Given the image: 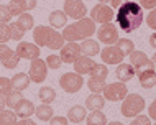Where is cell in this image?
Masks as SVG:
<instances>
[{"mask_svg": "<svg viewBox=\"0 0 156 125\" xmlns=\"http://www.w3.org/2000/svg\"><path fill=\"white\" fill-rule=\"evenodd\" d=\"M117 23L125 33H132L140 28L143 23V10L136 2H125L122 3L117 13Z\"/></svg>", "mask_w": 156, "mask_h": 125, "instance_id": "6da1fadb", "label": "cell"}, {"mask_svg": "<svg viewBox=\"0 0 156 125\" xmlns=\"http://www.w3.org/2000/svg\"><path fill=\"white\" fill-rule=\"evenodd\" d=\"M97 30L95 28V23L92 22L89 16H86V18L82 20H77V22L67 25L64 27V30H62L61 36L64 38V41H69V43H76V41H84V40H89L92 35H94V31Z\"/></svg>", "mask_w": 156, "mask_h": 125, "instance_id": "7a4b0ae2", "label": "cell"}, {"mask_svg": "<svg viewBox=\"0 0 156 125\" xmlns=\"http://www.w3.org/2000/svg\"><path fill=\"white\" fill-rule=\"evenodd\" d=\"M33 40L38 48H49V49H61L64 46V38L61 33H58L51 27H44L40 25L33 30Z\"/></svg>", "mask_w": 156, "mask_h": 125, "instance_id": "3957f363", "label": "cell"}, {"mask_svg": "<svg viewBox=\"0 0 156 125\" xmlns=\"http://www.w3.org/2000/svg\"><path fill=\"white\" fill-rule=\"evenodd\" d=\"M90 77L87 81V87L90 89L92 94H100L104 91V87L107 86L105 81H107V76H108V69L105 64H95L90 71Z\"/></svg>", "mask_w": 156, "mask_h": 125, "instance_id": "277c9868", "label": "cell"}, {"mask_svg": "<svg viewBox=\"0 0 156 125\" xmlns=\"http://www.w3.org/2000/svg\"><path fill=\"white\" fill-rule=\"evenodd\" d=\"M145 109V99L140 94H126L122 104V115L123 117H136Z\"/></svg>", "mask_w": 156, "mask_h": 125, "instance_id": "5b68a950", "label": "cell"}, {"mask_svg": "<svg viewBox=\"0 0 156 125\" xmlns=\"http://www.w3.org/2000/svg\"><path fill=\"white\" fill-rule=\"evenodd\" d=\"M113 10L107 5L105 2H99L97 5H94V8L90 10V16L89 18L92 20L94 23H100V25H105V23H110L112 18H113Z\"/></svg>", "mask_w": 156, "mask_h": 125, "instance_id": "8992f818", "label": "cell"}, {"mask_svg": "<svg viewBox=\"0 0 156 125\" xmlns=\"http://www.w3.org/2000/svg\"><path fill=\"white\" fill-rule=\"evenodd\" d=\"M59 86L62 87V91H66V92L76 94L82 89L84 79H82V76H79V74H76V73H66L59 77Z\"/></svg>", "mask_w": 156, "mask_h": 125, "instance_id": "52a82bcc", "label": "cell"}, {"mask_svg": "<svg viewBox=\"0 0 156 125\" xmlns=\"http://www.w3.org/2000/svg\"><path fill=\"white\" fill-rule=\"evenodd\" d=\"M62 7H64V10H62L64 15L69 16V18H74L76 22L86 18L87 8H86V3L81 2V0H66L62 3Z\"/></svg>", "mask_w": 156, "mask_h": 125, "instance_id": "ba28073f", "label": "cell"}, {"mask_svg": "<svg viewBox=\"0 0 156 125\" xmlns=\"http://www.w3.org/2000/svg\"><path fill=\"white\" fill-rule=\"evenodd\" d=\"M126 94H128V89H126L123 82H112V84L105 86L102 91V97L110 102L122 101V99L126 97Z\"/></svg>", "mask_w": 156, "mask_h": 125, "instance_id": "9c48e42d", "label": "cell"}, {"mask_svg": "<svg viewBox=\"0 0 156 125\" xmlns=\"http://www.w3.org/2000/svg\"><path fill=\"white\" fill-rule=\"evenodd\" d=\"M97 31V38L99 41L105 43L107 46H113V43L119 41V31H117V27L113 23H105V25H100Z\"/></svg>", "mask_w": 156, "mask_h": 125, "instance_id": "30bf717a", "label": "cell"}, {"mask_svg": "<svg viewBox=\"0 0 156 125\" xmlns=\"http://www.w3.org/2000/svg\"><path fill=\"white\" fill-rule=\"evenodd\" d=\"M48 76V66H46V62L43 59H35L31 61V66H30V73H28V77H30L31 82H38V84H41V82L46 79Z\"/></svg>", "mask_w": 156, "mask_h": 125, "instance_id": "8fae6325", "label": "cell"}, {"mask_svg": "<svg viewBox=\"0 0 156 125\" xmlns=\"http://www.w3.org/2000/svg\"><path fill=\"white\" fill-rule=\"evenodd\" d=\"M59 59L61 62H66V64H74L76 61L81 58V49H79L77 43H67L61 48L59 51Z\"/></svg>", "mask_w": 156, "mask_h": 125, "instance_id": "7c38bea8", "label": "cell"}, {"mask_svg": "<svg viewBox=\"0 0 156 125\" xmlns=\"http://www.w3.org/2000/svg\"><path fill=\"white\" fill-rule=\"evenodd\" d=\"M128 58H130V66L135 69V74L140 73L143 69H146V68H154V64H151L150 58L143 51H136V49H135L133 53L128 55Z\"/></svg>", "mask_w": 156, "mask_h": 125, "instance_id": "4fadbf2b", "label": "cell"}, {"mask_svg": "<svg viewBox=\"0 0 156 125\" xmlns=\"http://www.w3.org/2000/svg\"><path fill=\"white\" fill-rule=\"evenodd\" d=\"M16 56L20 58V59H31L35 61L40 58V48L36 46L35 43H18V46H16Z\"/></svg>", "mask_w": 156, "mask_h": 125, "instance_id": "5bb4252c", "label": "cell"}, {"mask_svg": "<svg viewBox=\"0 0 156 125\" xmlns=\"http://www.w3.org/2000/svg\"><path fill=\"white\" fill-rule=\"evenodd\" d=\"M35 0H30V2H27V0H12V2H8V12H10L12 16H20L22 13H27L28 10H31V8L36 7Z\"/></svg>", "mask_w": 156, "mask_h": 125, "instance_id": "9a60e30c", "label": "cell"}, {"mask_svg": "<svg viewBox=\"0 0 156 125\" xmlns=\"http://www.w3.org/2000/svg\"><path fill=\"white\" fill-rule=\"evenodd\" d=\"M0 61L7 69H15L18 66L20 58L16 56V53L7 45H0Z\"/></svg>", "mask_w": 156, "mask_h": 125, "instance_id": "2e32d148", "label": "cell"}, {"mask_svg": "<svg viewBox=\"0 0 156 125\" xmlns=\"http://www.w3.org/2000/svg\"><path fill=\"white\" fill-rule=\"evenodd\" d=\"M100 58H102V61L105 64H120L125 56H123V53L113 45V46H105L102 51H100Z\"/></svg>", "mask_w": 156, "mask_h": 125, "instance_id": "e0dca14e", "label": "cell"}, {"mask_svg": "<svg viewBox=\"0 0 156 125\" xmlns=\"http://www.w3.org/2000/svg\"><path fill=\"white\" fill-rule=\"evenodd\" d=\"M13 114L20 119H30L31 115L35 114V104L23 97L22 101L13 107Z\"/></svg>", "mask_w": 156, "mask_h": 125, "instance_id": "ac0fdd59", "label": "cell"}, {"mask_svg": "<svg viewBox=\"0 0 156 125\" xmlns=\"http://www.w3.org/2000/svg\"><path fill=\"white\" fill-rule=\"evenodd\" d=\"M97 64V62L92 59V58H87V56H81L77 61L74 62V73L79 74V76H84V74H89L92 68Z\"/></svg>", "mask_w": 156, "mask_h": 125, "instance_id": "d6986e66", "label": "cell"}, {"mask_svg": "<svg viewBox=\"0 0 156 125\" xmlns=\"http://www.w3.org/2000/svg\"><path fill=\"white\" fill-rule=\"evenodd\" d=\"M136 74H138V77H140V84H141L143 89H151V87H154V84H156L154 68H146V69H143Z\"/></svg>", "mask_w": 156, "mask_h": 125, "instance_id": "ffe728a7", "label": "cell"}, {"mask_svg": "<svg viewBox=\"0 0 156 125\" xmlns=\"http://www.w3.org/2000/svg\"><path fill=\"white\" fill-rule=\"evenodd\" d=\"M10 82H12V89L16 91V92H22V91L28 89V86L31 84V81H30V77H28L27 73H16L15 76L10 79Z\"/></svg>", "mask_w": 156, "mask_h": 125, "instance_id": "44dd1931", "label": "cell"}, {"mask_svg": "<svg viewBox=\"0 0 156 125\" xmlns=\"http://www.w3.org/2000/svg\"><path fill=\"white\" fill-rule=\"evenodd\" d=\"M79 49H81V53L84 56H87V58H90V56H95V55H99L100 53V46H99V43H97L95 40H84L81 45H79Z\"/></svg>", "mask_w": 156, "mask_h": 125, "instance_id": "7402d4cb", "label": "cell"}, {"mask_svg": "<svg viewBox=\"0 0 156 125\" xmlns=\"http://www.w3.org/2000/svg\"><path fill=\"white\" fill-rule=\"evenodd\" d=\"M115 76H117V79H119L120 82H123V84H125L126 81L133 79V76H135V69H133L130 64L120 62V64L117 66V69H115Z\"/></svg>", "mask_w": 156, "mask_h": 125, "instance_id": "603a6c76", "label": "cell"}, {"mask_svg": "<svg viewBox=\"0 0 156 125\" xmlns=\"http://www.w3.org/2000/svg\"><path fill=\"white\" fill-rule=\"evenodd\" d=\"M86 117H87V109L82 105H73L67 110V120L73 123L82 122V120H86Z\"/></svg>", "mask_w": 156, "mask_h": 125, "instance_id": "cb8c5ba5", "label": "cell"}, {"mask_svg": "<svg viewBox=\"0 0 156 125\" xmlns=\"http://www.w3.org/2000/svg\"><path fill=\"white\" fill-rule=\"evenodd\" d=\"M104 105H105V99L100 94H90L86 99V109H90V112L104 109Z\"/></svg>", "mask_w": 156, "mask_h": 125, "instance_id": "d4e9b609", "label": "cell"}, {"mask_svg": "<svg viewBox=\"0 0 156 125\" xmlns=\"http://www.w3.org/2000/svg\"><path fill=\"white\" fill-rule=\"evenodd\" d=\"M38 97H40L41 104L49 105L51 102L56 101V91H54L53 87H49V86H43L40 89V92H38Z\"/></svg>", "mask_w": 156, "mask_h": 125, "instance_id": "484cf974", "label": "cell"}, {"mask_svg": "<svg viewBox=\"0 0 156 125\" xmlns=\"http://www.w3.org/2000/svg\"><path fill=\"white\" fill-rule=\"evenodd\" d=\"M66 22H67V16L64 15L62 10H54L49 15V25H51V28H62V27H66Z\"/></svg>", "mask_w": 156, "mask_h": 125, "instance_id": "4316f807", "label": "cell"}, {"mask_svg": "<svg viewBox=\"0 0 156 125\" xmlns=\"http://www.w3.org/2000/svg\"><path fill=\"white\" fill-rule=\"evenodd\" d=\"M87 125H107V117L102 110H94L86 117Z\"/></svg>", "mask_w": 156, "mask_h": 125, "instance_id": "83f0119b", "label": "cell"}, {"mask_svg": "<svg viewBox=\"0 0 156 125\" xmlns=\"http://www.w3.org/2000/svg\"><path fill=\"white\" fill-rule=\"evenodd\" d=\"M35 114L43 122H49L53 119V109H51V105H46V104H41L40 107H35Z\"/></svg>", "mask_w": 156, "mask_h": 125, "instance_id": "f1b7e54d", "label": "cell"}, {"mask_svg": "<svg viewBox=\"0 0 156 125\" xmlns=\"http://www.w3.org/2000/svg\"><path fill=\"white\" fill-rule=\"evenodd\" d=\"M16 25H18L23 31H27V30H31V28L35 27V20H33V16L27 12V13H22V15L18 16Z\"/></svg>", "mask_w": 156, "mask_h": 125, "instance_id": "f546056e", "label": "cell"}, {"mask_svg": "<svg viewBox=\"0 0 156 125\" xmlns=\"http://www.w3.org/2000/svg\"><path fill=\"white\" fill-rule=\"evenodd\" d=\"M115 46L119 48L122 53H123V56H128L130 53L135 51V43H133L132 40H128V38H120L119 41H117Z\"/></svg>", "mask_w": 156, "mask_h": 125, "instance_id": "4dcf8cb0", "label": "cell"}, {"mask_svg": "<svg viewBox=\"0 0 156 125\" xmlns=\"http://www.w3.org/2000/svg\"><path fill=\"white\" fill-rule=\"evenodd\" d=\"M18 120H16V115L13 114V110H3L0 112V125H15Z\"/></svg>", "mask_w": 156, "mask_h": 125, "instance_id": "1f68e13d", "label": "cell"}, {"mask_svg": "<svg viewBox=\"0 0 156 125\" xmlns=\"http://www.w3.org/2000/svg\"><path fill=\"white\" fill-rule=\"evenodd\" d=\"M23 99V95L22 92H16V91H12L10 94L5 97V104H7V107H10V109H13V107L18 104L20 101Z\"/></svg>", "mask_w": 156, "mask_h": 125, "instance_id": "d6a6232c", "label": "cell"}, {"mask_svg": "<svg viewBox=\"0 0 156 125\" xmlns=\"http://www.w3.org/2000/svg\"><path fill=\"white\" fill-rule=\"evenodd\" d=\"M12 91H13V89H12V82H10V79L0 76V95L7 97V95L10 94Z\"/></svg>", "mask_w": 156, "mask_h": 125, "instance_id": "836d02e7", "label": "cell"}, {"mask_svg": "<svg viewBox=\"0 0 156 125\" xmlns=\"http://www.w3.org/2000/svg\"><path fill=\"white\" fill-rule=\"evenodd\" d=\"M8 27H10V35H12V40H15V41H20L23 38V35H25V31L22 30V28L15 23H8Z\"/></svg>", "mask_w": 156, "mask_h": 125, "instance_id": "e575fe53", "label": "cell"}, {"mask_svg": "<svg viewBox=\"0 0 156 125\" xmlns=\"http://www.w3.org/2000/svg\"><path fill=\"white\" fill-rule=\"evenodd\" d=\"M12 40V35H10V27L5 23H0V45H5L7 41Z\"/></svg>", "mask_w": 156, "mask_h": 125, "instance_id": "d590c367", "label": "cell"}, {"mask_svg": "<svg viewBox=\"0 0 156 125\" xmlns=\"http://www.w3.org/2000/svg\"><path fill=\"white\" fill-rule=\"evenodd\" d=\"M46 66H48L49 69H59L61 68V59H59V56L58 55H49L48 58H46Z\"/></svg>", "mask_w": 156, "mask_h": 125, "instance_id": "8d00e7d4", "label": "cell"}, {"mask_svg": "<svg viewBox=\"0 0 156 125\" xmlns=\"http://www.w3.org/2000/svg\"><path fill=\"white\" fill-rule=\"evenodd\" d=\"M10 18H12V15H10V12H8L7 5H0V23L8 25Z\"/></svg>", "mask_w": 156, "mask_h": 125, "instance_id": "74e56055", "label": "cell"}, {"mask_svg": "<svg viewBox=\"0 0 156 125\" xmlns=\"http://www.w3.org/2000/svg\"><path fill=\"white\" fill-rule=\"evenodd\" d=\"M130 125H153V122H151L146 115H136Z\"/></svg>", "mask_w": 156, "mask_h": 125, "instance_id": "f35d334b", "label": "cell"}, {"mask_svg": "<svg viewBox=\"0 0 156 125\" xmlns=\"http://www.w3.org/2000/svg\"><path fill=\"white\" fill-rule=\"evenodd\" d=\"M69 122H67L66 117H61V115H58V117H53L51 120H49V125H67Z\"/></svg>", "mask_w": 156, "mask_h": 125, "instance_id": "ab89813d", "label": "cell"}, {"mask_svg": "<svg viewBox=\"0 0 156 125\" xmlns=\"http://www.w3.org/2000/svg\"><path fill=\"white\" fill-rule=\"evenodd\" d=\"M146 23H148V27L151 28V30L156 28V13H154V10H151V13L146 16Z\"/></svg>", "mask_w": 156, "mask_h": 125, "instance_id": "60d3db41", "label": "cell"}, {"mask_svg": "<svg viewBox=\"0 0 156 125\" xmlns=\"http://www.w3.org/2000/svg\"><path fill=\"white\" fill-rule=\"evenodd\" d=\"M138 5H140L141 10H143V8H150V10H154L156 2H154V0H148V2H146V0H143V2H140Z\"/></svg>", "mask_w": 156, "mask_h": 125, "instance_id": "b9f144b4", "label": "cell"}, {"mask_svg": "<svg viewBox=\"0 0 156 125\" xmlns=\"http://www.w3.org/2000/svg\"><path fill=\"white\" fill-rule=\"evenodd\" d=\"M148 112H150V120H151V122H153V120H154V117H156V102H151L150 104V109H148Z\"/></svg>", "mask_w": 156, "mask_h": 125, "instance_id": "7bdbcfd3", "label": "cell"}, {"mask_svg": "<svg viewBox=\"0 0 156 125\" xmlns=\"http://www.w3.org/2000/svg\"><path fill=\"white\" fill-rule=\"evenodd\" d=\"M15 125H36L33 120H30V119H22V120H18Z\"/></svg>", "mask_w": 156, "mask_h": 125, "instance_id": "ee69618b", "label": "cell"}, {"mask_svg": "<svg viewBox=\"0 0 156 125\" xmlns=\"http://www.w3.org/2000/svg\"><path fill=\"white\" fill-rule=\"evenodd\" d=\"M108 3H110V8H112V10H113V8H120V0H112V2H108Z\"/></svg>", "mask_w": 156, "mask_h": 125, "instance_id": "f6af8a7d", "label": "cell"}, {"mask_svg": "<svg viewBox=\"0 0 156 125\" xmlns=\"http://www.w3.org/2000/svg\"><path fill=\"white\" fill-rule=\"evenodd\" d=\"M5 107H7V104H5V97H3V95H0V112L5 110Z\"/></svg>", "mask_w": 156, "mask_h": 125, "instance_id": "bcb514c9", "label": "cell"}, {"mask_svg": "<svg viewBox=\"0 0 156 125\" xmlns=\"http://www.w3.org/2000/svg\"><path fill=\"white\" fill-rule=\"evenodd\" d=\"M154 41H156V35H154V33H153V35L150 36V45H151V46H153V48L156 46V43H154Z\"/></svg>", "mask_w": 156, "mask_h": 125, "instance_id": "7dc6e473", "label": "cell"}, {"mask_svg": "<svg viewBox=\"0 0 156 125\" xmlns=\"http://www.w3.org/2000/svg\"><path fill=\"white\" fill-rule=\"evenodd\" d=\"M107 125H123L122 122H110V123H107Z\"/></svg>", "mask_w": 156, "mask_h": 125, "instance_id": "c3c4849f", "label": "cell"}]
</instances>
